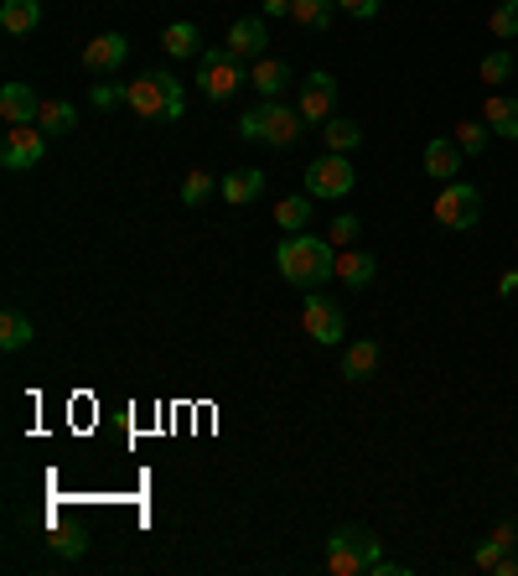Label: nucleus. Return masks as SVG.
I'll return each instance as SVG.
<instances>
[{
	"label": "nucleus",
	"instance_id": "nucleus-7",
	"mask_svg": "<svg viewBox=\"0 0 518 576\" xmlns=\"http://www.w3.org/2000/svg\"><path fill=\"white\" fill-rule=\"evenodd\" d=\"M42 156H48V130H42V125H5L0 167L5 171H31V167H42Z\"/></svg>",
	"mask_w": 518,
	"mask_h": 576
},
{
	"label": "nucleus",
	"instance_id": "nucleus-25",
	"mask_svg": "<svg viewBox=\"0 0 518 576\" xmlns=\"http://www.w3.org/2000/svg\"><path fill=\"white\" fill-rule=\"evenodd\" d=\"M322 145L348 156V151H358V145H363V125H358V120H337V115H332V120L322 125Z\"/></svg>",
	"mask_w": 518,
	"mask_h": 576
},
{
	"label": "nucleus",
	"instance_id": "nucleus-29",
	"mask_svg": "<svg viewBox=\"0 0 518 576\" xmlns=\"http://www.w3.org/2000/svg\"><path fill=\"white\" fill-rule=\"evenodd\" d=\"M488 31H493L497 42H518V0H503V5H493V16H488Z\"/></svg>",
	"mask_w": 518,
	"mask_h": 576
},
{
	"label": "nucleus",
	"instance_id": "nucleus-28",
	"mask_svg": "<svg viewBox=\"0 0 518 576\" xmlns=\"http://www.w3.org/2000/svg\"><path fill=\"white\" fill-rule=\"evenodd\" d=\"M514 68H518V57H514V48H493L488 57H482V84H508L514 78Z\"/></svg>",
	"mask_w": 518,
	"mask_h": 576
},
{
	"label": "nucleus",
	"instance_id": "nucleus-43",
	"mask_svg": "<svg viewBox=\"0 0 518 576\" xmlns=\"http://www.w3.org/2000/svg\"><path fill=\"white\" fill-rule=\"evenodd\" d=\"M514 473H518V468H514Z\"/></svg>",
	"mask_w": 518,
	"mask_h": 576
},
{
	"label": "nucleus",
	"instance_id": "nucleus-35",
	"mask_svg": "<svg viewBox=\"0 0 518 576\" xmlns=\"http://www.w3.org/2000/svg\"><path fill=\"white\" fill-rule=\"evenodd\" d=\"M493 540L503 546V551H518V520H503V525L493 529Z\"/></svg>",
	"mask_w": 518,
	"mask_h": 576
},
{
	"label": "nucleus",
	"instance_id": "nucleus-15",
	"mask_svg": "<svg viewBox=\"0 0 518 576\" xmlns=\"http://www.w3.org/2000/svg\"><path fill=\"white\" fill-rule=\"evenodd\" d=\"M374 276H378V260L368 255V249H358V244H348V249H337V281H342L348 291L374 286Z\"/></svg>",
	"mask_w": 518,
	"mask_h": 576
},
{
	"label": "nucleus",
	"instance_id": "nucleus-11",
	"mask_svg": "<svg viewBox=\"0 0 518 576\" xmlns=\"http://www.w3.org/2000/svg\"><path fill=\"white\" fill-rule=\"evenodd\" d=\"M125 57H130V37H119V31H99V37H89L83 52H78V63L89 73H115Z\"/></svg>",
	"mask_w": 518,
	"mask_h": 576
},
{
	"label": "nucleus",
	"instance_id": "nucleus-20",
	"mask_svg": "<svg viewBox=\"0 0 518 576\" xmlns=\"http://www.w3.org/2000/svg\"><path fill=\"white\" fill-rule=\"evenodd\" d=\"M482 120H488V130H493V136L518 141V99L514 94H488V104H482Z\"/></svg>",
	"mask_w": 518,
	"mask_h": 576
},
{
	"label": "nucleus",
	"instance_id": "nucleus-22",
	"mask_svg": "<svg viewBox=\"0 0 518 576\" xmlns=\"http://www.w3.org/2000/svg\"><path fill=\"white\" fill-rule=\"evenodd\" d=\"M31 337H37V322H31L26 312H16V307H11V312L0 317V348H5V354H22Z\"/></svg>",
	"mask_w": 518,
	"mask_h": 576
},
{
	"label": "nucleus",
	"instance_id": "nucleus-1",
	"mask_svg": "<svg viewBox=\"0 0 518 576\" xmlns=\"http://www.w3.org/2000/svg\"><path fill=\"white\" fill-rule=\"evenodd\" d=\"M275 270H281L285 286L296 291H322L327 281H337V244L322 234H285L275 249Z\"/></svg>",
	"mask_w": 518,
	"mask_h": 576
},
{
	"label": "nucleus",
	"instance_id": "nucleus-3",
	"mask_svg": "<svg viewBox=\"0 0 518 576\" xmlns=\"http://www.w3.org/2000/svg\"><path fill=\"white\" fill-rule=\"evenodd\" d=\"M374 561H378V540L363 525H337L327 535V551H322L327 576H368Z\"/></svg>",
	"mask_w": 518,
	"mask_h": 576
},
{
	"label": "nucleus",
	"instance_id": "nucleus-10",
	"mask_svg": "<svg viewBox=\"0 0 518 576\" xmlns=\"http://www.w3.org/2000/svg\"><path fill=\"white\" fill-rule=\"evenodd\" d=\"M337 94H342V89H337V78L316 68L307 84H301V94H296V110L307 115V125H316V130H322V125L337 115Z\"/></svg>",
	"mask_w": 518,
	"mask_h": 576
},
{
	"label": "nucleus",
	"instance_id": "nucleus-21",
	"mask_svg": "<svg viewBox=\"0 0 518 576\" xmlns=\"http://www.w3.org/2000/svg\"><path fill=\"white\" fill-rule=\"evenodd\" d=\"M37 125L48 130V141H52V136H73V130H78V110H73L68 99H42Z\"/></svg>",
	"mask_w": 518,
	"mask_h": 576
},
{
	"label": "nucleus",
	"instance_id": "nucleus-24",
	"mask_svg": "<svg viewBox=\"0 0 518 576\" xmlns=\"http://www.w3.org/2000/svg\"><path fill=\"white\" fill-rule=\"evenodd\" d=\"M275 223H281L285 234H301L311 223V192H296V197H281L275 203Z\"/></svg>",
	"mask_w": 518,
	"mask_h": 576
},
{
	"label": "nucleus",
	"instance_id": "nucleus-6",
	"mask_svg": "<svg viewBox=\"0 0 518 576\" xmlns=\"http://www.w3.org/2000/svg\"><path fill=\"white\" fill-rule=\"evenodd\" d=\"M353 188H358V171L342 151H322V156L307 167V192L322 197V203H337V197H348Z\"/></svg>",
	"mask_w": 518,
	"mask_h": 576
},
{
	"label": "nucleus",
	"instance_id": "nucleus-18",
	"mask_svg": "<svg viewBox=\"0 0 518 576\" xmlns=\"http://www.w3.org/2000/svg\"><path fill=\"white\" fill-rule=\"evenodd\" d=\"M0 26L11 37H31L42 26V0H0Z\"/></svg>",
	"mask_w": 518,
	"mask_h": 576
},
{
	"label": "nucleus",
	"instance_id": "nucleus-4",
	"mask_svg": "<svg viewBox=\"0 0 518 576\" xmlns=\"http://www.w3.org/2000/svg\"><path fill=\"white\" fill-rule=\"evenodd\" d=\"M244 84H249V68H244L229 48H203L197 52V89H203V99L223 104V99H234Z\"/></svg>",
	"mask_w": 518,
	"mask_h": 576
},
{
	"label": "nucleus",
	"instance_id": "nucleus-39",
	"mask_svg": "<svg viewBox=\"0 0 518 576\" xmlns=\"http://www.w3.org/2000/svg\"><path fill=\"white\" fill-rule=\"evenodd\" d=\"M264 5V16H290V0H259Z\"/></svg>",
	"mask_w": 518,
	"mask_h": 576
},
{
	"label": "nucleus",
	"instance_id": "nucleus-42",
	"mask_svg": "<svg viewBox=\"0 0 518 576\" xmlns=\"http://www.w3.org/2000/svg\"><path fill=\"white\" fill-rule=\"evenodd\" d=\"M514 270H518V265H514Z\"/></svg>",
	"mask_w": 518,
	"mask_h": 576
},
{
	"label": "nucleus",
	"instance_id": "nucleus-19",
	"mask_svg": "<svg viewBox=\"0 0 518 576\" xmlns=\"http://www.w3.org/2000/svg\"><path fill=\"white\" fill-rule=\"evenodd\" d=\"M218 192H223V203L244 208V203H255L259 192H264V171H259V167H238V171H229V177L218 182Z\"/></svg>",
	"mask_w": 518,
	"mask_h": 576
},
{
	"label": "nucleus",
	"instance_id": "nucleus-33",
	"mask_svg": "<svg viewBox=\"0 0 518 576\" xmlns=\"http://www.w3.org/2000/svg\"><path fill=\"white\" fill-rule=\"evenodd\" d=\"M503 555H508V551H503V546H497L493 535H488V540H482V546H477V555H471V561H477V566H482V572H493V566H497V561H503Z\"/></svg>",
	"mask_w": 518,
	"mask_h": 576
},
{
	"label": "nucleus",
	"instance_id": "nucleus-5",
	"mask_svg": "<svg viewBox=\"0 0 518 576\" xmlns=\"http://www.w3.org/2000/svg\"><path fill=\"white\" fill-rule=\"evenodd\" d=\"M430 214H436V223L441 229H451V234H467V229H477V218H482V192L471 188V182H441V197L430 203Z\"/></svg>",
	"mask_w": 518,
	"mask_h": 576
},
{
	"label": "nucleus",
	"instance_id": "nucleus-26",
	"mask_svg": "<svg viewBox=\"0 0 518 576\" xmlns=\"http://www.w3.org/2000/svg\"><path fill=\"white\" fill-rule=\"evenodd\" d=\"M197 42H203V31H197L192 22H171L161 31V48L171 52V57H197V52H203Z\"/></svg>",
	"mask_w": 518,
	"mask_h": 576
},
{
	"label": "nucleus",
	"instance_id": "nucleus-12",
	"mask_svg": "<svg viewBox=\"0 0 518 576\" xmlns=\"http://www.w3.org/2000/svg\"><path fill=\"white\" fill-rule=\"evenodd\" d=\"M264 42H270L264 16H238V22L229 26V37H223V48L234 52L238 63H255V57H264Z\"/></svg>",
	"mask_w": 518,
	"mask_h": 576
},
{
	"label": "nucleus",
	"instance_id": "nucleus-14",
	"mask_svg": "<svg viewBox=\"0 0 518 576\" xmlns=\"http://www.w3.org/2000/svg\"><path fill=\"white\" fill-rule=\"evenodd\" d=\"M462 162H467V151L451 141V136H436V141L425 145V171H430L436 182H456V177H462Z\"/></svg>",
	"mask_w": 518,
	"mask_h": 576
},
{
	"label": "nucleus",
	"instance_id": "nucleus-40",
	"mask_svg": "<svg viewBox=\"0 0 518 576\" xmlns=\"http://www.w3.org/2000/svg\"><path fill=\"white\" fill-rule=\"evenodd\" d=\"M493 572H497V576H518V555H503V561H497Z\"/></svg>",
	"mask_w": 518,
	"mask_h": 576
},
{
	"label": "nucleus",
	"instance_id": "nucleus-31",
	"mask_svg": "<svg viewBox=\"0 0 518 576\" xmlns=\"http://www.w3.org/2000/svg\"><path fill=\"white\" fill-rule=\"evenodd\" d=\"M358 234H363V223H358V214H337L327 229V240L337 244V249H348V244H358Z\"/></svg>",
	"mask_w": 518,
	"mask_h": 576
},
{
	"label": "nucleus",
	"instance_id": "nucleus-16",
	"mask_svg": "<svg viewBox=\"0 0 518 576\" xmlns=\"http://www.w3.org/2000/svg\"><path fill=\"white\" fill-rule=\"evenodd\" d=\"M378 359H384V354H378L374 337H358V343H348V348H342V380H353V384L374 380Z\"/></svg>",
	"mask_w": 518,
	"mask_h": 576
},
{
	"label": "nucleus",
	"instance_id": "nucleus-32",
	"mask_svg": "<svg viewBox=\"0 0 518 576\" xmlns=\"http://www.w3.org/2000/svg\"><path fill=\"white\" fill-rule=\"evenodd\" d=\"M52 551L57 555H83L89 551V540H83V529H57V535H52Z\"/></svg>",
	"mask_w": 518,
	"mask_h": 576
},
{
	"label": "nucleus",
	"instance_id": "nucleus-2",
	"mask_svg": "<svg viewBox=\"0 0 518 576\" xmlns=\"http://www.w3.org/2000/svg\"><path fill=\"white\" fill-rule=\"evenodd\" d=\"M125 104L141 115V120H182L187 110V89L177 73H141L135 84H125Z\"/></svg>",
	"mask_w": 518,
	"mask_h": 576
},
{
	"label": "nucleus",
	"instance_id": "nucleus-13",
	"mask_svg": "<svg viewBox=\"0 0 518 576\" xmlns=\"http://www.w3.org/2000/svg\"><path fill=\"white\" fill-rule=\"evenodd\" d=\"M42 115V99L31 84H0V120L5 125H37Z\"/></svg>",
	"mask_w": 518,
	"mask_h": 576
},
{
	"label": "nucleus",
	"instance_id": "nucleus-23",
	"mask_svg": "<svg viewBox=\"0 0 518 576\" xmlns=\"http://www.w3.org/2000/svg\"><path fill=\"white\" fill-rule=\"evenodd\" d=\"M332 16H337V0H290V22L307 31H327Z\"/></svg>",
	"mask_w": 518,
	"mask_h": 576
},
{
	"label": "nucleus",
	"instance_id": "nucleus-27",
	"mask_svg": "<svg viewBox=\"0 0 518 576\" xmlns=\"http://www.w3.org/2000/svg\"><path fill=\"white\" fill-rule=\"evenodd\" d=\"M488 136H493L488 120H456V125H451V141L462 145L467 156H482V151H488Z\"/></svg>",
	"mask_w": 518,
	"mask_h": 576
},
{
	"label": "nucleus",
	"instance_id": "nucleus-30",
	"mask_svg": "<svg viewBox=\"0 0 518 576\" xmlns=\"http://www.w3.org/2000/svg\"><path fill=\"white\" fill-rule=\"evenodd\" d=\"M212 192H218V182H212L208 171H187V177H182V203H187V208H203Z\"/></svg>",
	"mask_w": 518,
	"mask_h": 576
},
{
	"label": "nucleus",
	"instance_id": "nucleus-9",
	"mask_svg": "<svg viewBox=\"0 0 518 576\" xmlns=\"http://www.w3.org/2000/svg\"><path fill=\"white\" fill-rule=\"evenodd\" d=\"M307 130H311V125H307V115H301L296 104H281V99H264V104H259V141H264V145L285 151V145L301 141Z\"/></svg>",
	"mask_w": 518,
	"mask_h": 576
},
{
	"label": "nucleus",
	"instance_id": "nucleus-41",
	"mask_svg": "<svg viewBox=\"0 0 518 576\" xmlns=\"http://www.w3.org/2000/svg\"><path fill=\"white\" fill-rule=\"evenodd\" d=\"M514 57H518V42H514Z\"/></svg>",
	"mask_w": 518,
	"mask_h": 576
},
{
	"label": "nucleus",
	"instance_id": "nucleus-34",
	"mask_svg": "<svg viewBox=\"0 0 518 576\" xmlns=\"http://www.w3.org/2000/svg\"><path fill=\"white\" fill-rule=\"evenodd\" d=\"M378 5H384V0H337V11H348V16H358V22H374Z\"/></svg>",
	"mask_w": 518,
	"mask_h": 576
},
{
	"label": "nucleus",
	"instance_id": "nucleus-36",
	"mask_svg": "<svg viewBox=\"0 0 518 576\" xmlns=\"http://www.w3.org/2000/svg\"><path fill=\"white\" fill-rule=\"evenodd\" d=\"M94 110H109V104H119V99H125V89H109V84H94Z\"/></svg>",
	"mask_w": 518,
	"mask_h": 576
},
{
	"label": "nucleus",
	"instance_id": "nucleus-38",
	"mask_svg": "<svg viewBox=\"0 0 518 576\" xmlns=\"http://www.w3.org/2000/svg\"><path fill=\"white\" fill-rule=\"evenodd\" d=\"M497 296H518V270H503V281H497Z\"/></svg>",
	"mask_w": 518,
	"mask_h": 576
},
{
	"label": "nucleus",
	"instance_id": "nucleus-17",
	"mask_svg": "<svg viewBox=\"0 0 518 576\" xmlns=\"http://www.w3.org/2000/svg\"><path fill=\"white\" fill-rule=\"evenodd\" d=\"M249 89H259L264 99H281L285 89H290V63H285V57H255Z\"/></svg>",
	"mask_w": 518,
	"mask_h": 576
},
{
	"label": "nucleus",
	"instance_id": "nucleus-8",
	"mask_svg": "<svg viewBox=\"0 0 518 576\" xmlns=\"http://www.w3.org/2000/svg\"><path fill=\"white\" fill-rule=\"evenodd\" d=\"M301 328H307L311 343H322V348H337L342 337H348V317L337 302H327L322 291H307V302H301Z\"/></svg>",
	"mask_w": 518,
	"mask_h": 576
},
{
	"label": "nucleus",
	"instance_id": "nucleus-37",
	"mask_svg": "<svg viewBox=\"0 0 518 576\" xmlns=\"http://www.w3.org/2000/svg\"><path fill=\"white\" fill-rule=\"evenodd\" d=\"M238 136H244V141H259V110H244V115H238Z\"/></svg>",
	"mask_w": 518,
	"mask_h": 576
}]
</instances>
